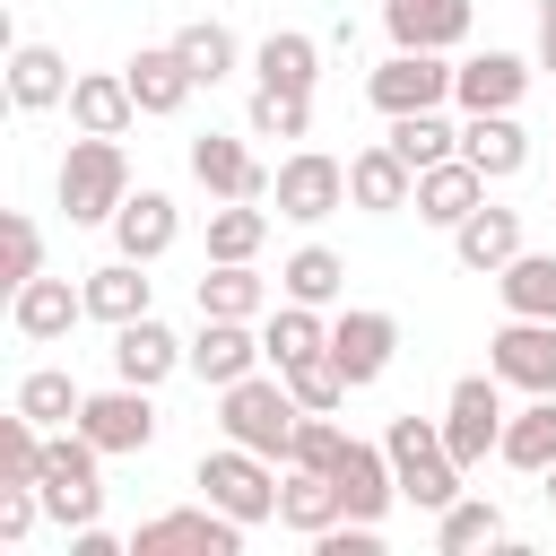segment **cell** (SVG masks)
I'll use <instances>...</instances> for the list:
<instances>
[{"label":"cell","instance_id":"cell-1","mask_svg":"<svg viewBox=\"0 0 556 556\" xmlns=\"http://www.w3.org/2000/svg\"><path fill=\"white\" fill-rule=\"evenodd\" d=\"M382 452H391V478H400V495L417 513H443L460 495V460L443 443V417H391L382 426Z\"/></svg>","mask_w":556,"mask_h":556},{"label":"cell","instance_id":"cell-2","mask_svg":"<svg viewBox=\"0 0 556 556\" xmlns=\"http://www.w3.org/2000/svg\"><path fill=\"white\" fill-rule=\"evenodd\" d=\"M122 200H130V156H122V139L78 130L70 156H61V208H70V226H113Z\"/></svg>","mask_w":556,"mask_h":556},{"label":"cell","instance_id":"cell-3","mask_svg":"<svg viewBox=\"0 0 556 556\" xmlns=\"http://www.w3.org/2000/svg\"><path fill=\"white\" fill-rule=\"evenodd\" d=\"M295 417H304V400L287 391V374H278V382H269V374H243V382L217 391V426H226V443H252V452H269V460H287Z\"/></svg>","mask_w":556,"mask_h":556},{"label":"cell","instance_id":"cell-4","mask_svg":"<svg viewBox=\"0 0 556 556\" xmlns=\"http://www.w3.org/2000/svg\"><path fill=\"white\" fill-rule=\"evenodd\" d=\"M96 460H104V452H96L78 426H70V434H43V478H35V486H43V513H52L61 530H87V521L104 513V478H96Z\"/></svg>","mask_w":556,"mask_h":556},{"label":"cell","instance_id":"cell-5","mask_svg":"<svg viewBox=\"0 0 556 556\" xmlns=\"http://www.w3.org/2000/svg\"><path fill=\"white\" fill-rule=\"evenodd\" d=\"M200 495H208L217 513H235L243 530H252V521H278V478H269V452H252V443L200 452Z\"/></svg>","mask_w":556,"mask_h":556},{"label":"cell","instance_id":"cell-6","mask_svg":"<svg viewBox=\"0 0 556 556\" xmlns=\"http://www.w3.org/2000/svg\"><path fill=\"white\" fill-rule=\"evenodd\" d=\"M504 417H513V408H504V382H495V374H460L452 400H443V443H452V460L478 469V460L504 443Z\"/></svg>","mask_w":556,"mask_h":556},{"label":"cell","instance_id":"cell-7","mask_svg":"<svg viewBox=\"0 0 556 556\" xmlns=\"http://www.w3.org/2000/svg\"><path fill=\"white\" fill-rule=\"evenodd\" d=\"M235 547H243V521L217 504H182L130 530V556H235Z\"/></svg>","mask_w":556,"mask_h":556},{"label":"cell","instance_id":"cell-8","mask_svg":"<svg viewBox=\"0 0 556 556\" xmlns=\"http://www.w3.org/2000/svg\"><path fill=\"white\" fill-rule=\"evenodd\" d=\"M269 200H278V217L321 226L330 208H348V165H339V156H321V148H295V156L269 174Z\"/></svg>","mask_w":556,"mask_h":556},{"label":"cell","instance_id":"cell-9","mask_svg":"<svg viewBox=\"0 0 556 556\" xmlns=\"http://www.w3.org/2000/svg\"><path fill=\"white\" fill-rule=\"evenodd\" d=\"M486 374H495L504 391H556V321L513 313V321L486 339Z\"/></svg>","mask_w":556,"mask_h":556},{"label":"cell","instance_id":"cell-10","mask_svg":"<svg viewBox=\"0 0 556 556\" xmlns=\"http://www.w3.org/2000/svg\"><path fill=\"white\" fill-rule=\"evenodd\" d=\"M365 96H374L382 122H391V113H434V104L452 96V61H443V52H391V61L365 78Z\"/></svg>","mask_w":556,"mask_h":556},{"label":"cell","instance_id":"cell-11","mask_svg":"<svg viewBox=\"0 0 556 556\" xmlns=\"http://www.w3.org/2000/svg\"><path fill=\"white\" fill-rule=\"evenodd\" d=\"M330 356H339V374L365 391V382L391 374V356H400V321H391L382 304H348V313L330 321Z\"/></svg>","mask_w":556,"mask_h":556},{"label":"cell","instance_id":"cell-12","mask_svg":"<svg viewBox=\"0 0 556 556\" xmlns=\"http://www.w3.org/2000/svg\"><path fill=\"white\" fill-rule=\"evenodd\" d=\"M191 182L208 200H269V165L235 139V130H200L191 139Z\"/></svg>","mask_w":556,"mask_h":556},{"label":"cell","instance_id":"cell-13","mask_svg":"<svg viewBox=\"0 0 556 556\" xmlns=\"http://www.w3.org/2000/svg\"><path fill=\"white\" fill-rule=\"evenodd\" d=\"M78 434H87L96 452H148V443H156V408H148L139 382H113V391H87Z\"/></svg>","mask_w":556,"mask_h":556},{"label":"cell","instance_id":"cell-14","mask_svg":"<svg viewBox=\"0 0 556 556\" xmlns=\"http://www.w3.org/2000/svg\"><path fill=\"white\" fill-rule=\"evenodd\" d=\"M269 348H261V330L252 321H226V313H200V339L182 348V365L208 382V391H226V382H243L252 365H261Z\"/></svg>","mask_w":556,"mask_h":556},{"label":"cell","instance_id":"cell-15","mask_svg":"<svg viewBox=\"0 0 556 556\" xmlns=\"http://www.w3.org/2000/svg\"><path fill=\"white\" fill-rule=\"evenodd\" d=\"M348 200H356L365 217L417 208V165H408L391 139H374V148H356V156H348Z\"/></svg>","mask_w":556,"mask_h":556},{"label":"cell","instance_id":"cell-16","mask_svg":"<svg viewBox=\"0 0 556 556\" xmlns=\"http://www.w3.org/2000/svg\"><path fill=\"white\" fill-rule=\"evenodd\" d=\"M521 96H530V61L521 52H469L452 70V104L460 113H513Z\"/></svg>","mask_w":556,"mask_h":556},{"label":"cell","instance_id":"cell-17","mask_svg":"<svg viewBox=\"0 0 556 556\" xmlns=\"http://www.w3.org/2000/svg\"><path fill=\"white\" fill-rule=\"evenodd\" d=\"M78 313H87V287H70V278H43V269H35L26 287H9V330L35 339V348H43V339H70Z\"/></svg>","mask_w":556,"mask_h":556},{"label":"cell","instance_id":"cell-18","mask_svg":"<svg viewBox=\"0 0 556 556\" xmlns=\"http://www.w3.org/2000/svg\"><path fill=\"white\" fill-rule=\"evenodd\" d=\"M330 486H339L348 521H382V513H391V495H400L391 452H382V443H356V434H348V452L330 460Z\"/></svg>","mask_w":556,"mask_h":556},{"label":"cell","instance_id":"cell-19","mask_svg":"<svg viewBox=\"0 0 556 556\" xmlns=\"http://www.w3.org/2000/svg\"><path fill=\"white\" fill-rule=\"evenodd\" d=\"M391 52H452L469 35V0H382Z\"/></svg>","mask_w":556,"mask_h":556},{"label":"cell","instance_id":"cell-20","mask_svg":"<svg viewBox=\"0 0 556 556\" xmlns=\"http://www.w3.org/2000/svg\"><path fill=\"white\" fill-rule=\"evenodd\" d=\"M182 348H191V339H174L156 313H139V321H122V330H113V374H122V382H139V391H156V382L182 365Z\"/></svg>","mask_w":556,"mask_h":556},{"label":"cell","instance_id":"cell-21","mask_svg":"<svg viewBox=\"0 0 556 556\" xmlns=\"http://www.w3.org/2000/svg\"><path fill=\"white\" fill-rule=\"evenodd\" d=\"M469 208H486V174H478L469 156H443V165H426V174H417V217H426V226H443V235H452Z\"/></svg>","mask_w":556,"mask_h":556},{"label":"cell","instance_id":"cell-22","mask_svg":"<svg viewBox=\"0 0 556 556\" xmlns=\"http://www.w3.org/2000/svg\"><path fill=\"white\" fill-rule=\"evenodd\" d=\"M174 235H182V217H174L165 191H130V200L113 208V252H122V261H165Z\"/></svg>","mask_w":556,"mask_h":556},{"label":"cell","instance_id":"cell-23","mask_svg":"<svg viewBox=\"0 0 556 556\" xmlns=\"http://www.w3.org/2000/svg\"><path fill=\"white\" fill-rule=\"evenodd\" d=\"M122 78H130L139 113H182V104H191V87H200V78H191V61H182L174 43H139Z\"/></svg>","mask_w":556,"mask_h":556},{"label":"cell","instance_id":"cell-24","mask_svg":"<svg viewBox=\"0 0 556 556\" xmlns=\"http://www.w3.org/2000/svg\"><path fill=\"white\" fill-rule=\"evenodd\" d=\"M70 122H78V130H96V139H122V130L139 122L130 78H122V70H87V78H70Z\"/></svg>","mask_w":556,"mask_h":556},{"label":"cell","instance_id":"cell-25","mask_svg":"<svg viewBox=\"0 0 556 556\" xmlns=\"http://www.w3.org/2000/svg\"><path fill=\"white\" fill-rule=\"evenodd\" d=\"M460 156H469L486 182H513V174L530 165V130H521L513 113H469V122H460Z\"/></svg>","mask_w":556,"mask_h":556},{"label":"cell","instance_id":"cell-26","mask_svg":"<svg viewBox=\"0 0 556 556\" xmlns=\"http://www.w3.org/2000/svg\"><path fill=\"white\" fill-rule=\"evenodd\" d=\"M452 252H460V269L495 278V269L521 252V208H469V217L452 226Z\"/></svg>","mask_w":556,"mask_h":556},{"label":"cell","instance_id":"cell-27","mask_svg":"<svg viewBox=\"0 0 556 556\" xmlns=\"http://www.w3.org/2000/svg\"><path fill=\"white\" fill-rule=\"evenodd\" d=\"M9 104H17V113L70 104V61H61L52 43H9Z\"/></svg>","mask_w":556,"mask_h":556},{"label":"cell","instance_id":"cell-28","mask_svg":"<svg viewBox=\"0 0 556 556\" xmlns=\"http://www.w3.org/2000/svg\"><path fill=\"white\" fill-rule=\"evenodd\" d=\"M495 460H513V469H556V391H530V408H513L504 417V443H495Z\"/></svg>","mask_w":556,"mask_h":556},{"label":"cell","instance_id":"cell-29","mask_svg":"<svg viewBox=\"0 0 556 556\" xmlns=\"http://www.w3.org/2000/svg\"><path fill=\"white\" fill-rule=\"evenodd\" d=\"M252 70H261V87H278V96H313V78H321V43L295 35V26H278V35H261Z\"/></svg>","mask_w":556,"mask_h":556},{"label":"cell","instance_id":"cell-30","mask_svg":"<svg viewBox=\"0 0 556 556\" xmlns=\"http://www.w3.org/2000/svg\"><path fill=\"white\" fill-rule=\"evenodd\" d=\"M200 313L261 321V313H269V278H261L252 261H208V269H200Z\"/></svg>","mask_w":556,"mask_h":556},{"label":"cell","instance_id":"cell-31","mask_svg":"<svg viewBox=\"0 0 556 556\" xmlns=\"http://www.w3.org/2000/svg\"><path fill=\"white\" fill-rule=\"evenodd\" d=\"M278 521H287V530H304V539H321L330 521H348V504H339L330 469H287V486H278Z\"/></svg>","mask_w":556,"mask_h":556},{"label":"cell","instance_id":"cell-32","mask_svg":"<svg viewBox=\"0 0 556 556\" xmlns=\"http://www.w3.org/2000/svg\"><path fill=\"white\" fill-rule=\"evenodd\" d=\"M495 295H504V313L556 321V252H513V261L495 269Z\"/></svg>","mask_w":556,"mask_h":556},{"label":"cell","instance_id":"cell-33","mask_svg":"<svg viewBox=\"0 0 556 556\" xmlns=\"http://www.w3.org/2000/svg\"><path fill=\"white\" fill-rule=\"evenodd\" d=\"M139 269H148V261H122V252H113L104 269H87V313L113 321V330L139 321V313H148V278H139Z\"/></svg>","mask_w":556,"mask_h":556},{"label":"cell","instance_id":"cell-34","mask_svg":"<svg viewBox=\"0 0 556 556\" xmlns=\"http://www.w3.org/2000/svg\"><path fill=\"white\" fill-rule=\"evenodd\" d=\"M504 539V513L486 504V495H452L443 513H434V547L443 556H469V547H495Z\"/></svg>","mask_w":556,"mask_h":556},{"label":"cell","instance_id":"cell-35","mask_svg":"<svg viewBox=\"0 0 556 556\" xmlns=\"http://www.w3.org/2000/svg\"><path fill=\"white\" fill-rule=\"evenodd\" d=\"M382 139H391L417 174H426V165H443V156H460V130L443 122V104H434V113H391V130H382Z\"/></svg>","mask_w":556,"mask_h":556},{"label":"cell","instance_id":"cell-36","mask_svg":"<svg viewBox=\"0 0 556 556\" xmlns=\"http://www.w3.org/2000/svg\"><path fill=\"white\" fill-rule=\"evenodd\" d=\"M261 243H269V208H252V200L208 208V261H252Z\"/></svg>","mask_w":556,"mask_h":556},{"label":"cell","instance_id":"cell-37","mask_svg":"<svg viewBox=\"0 0 556 556\" xmlns=\"http://www.w3.org/2000/svg\"><path fill=\"white\" fill-rule=\"evenodd\" d=\"M261 348H269V365H295V356H313V348H330V330H321V304H278L269 321H261Z\"/></svg>","mask_w":556,"mask_h":556},{"label":"cell","instance_id":"cell-38","mask_svg":"<svg viewBox=\"0 0 556 556\" xmlns=\"http://www.w3.org/2000/svg\"><path fill=\"white\" fill-rule=\"evenodd\" d=\"M278 287H287L295 304H330V295L348 287V261H339L330 243H304V252H287V269H278Z\"/></svg>","mask_w":556,"mask_h":556},{"label":"cell","instance_id":"cell-39","mask_svg":"<svg viewBox=\"0 0 556 556\" xmlns=\"http://www.w3.org/2000/svg\"><path fill=\"white\" fill-rule=\"evenodd\" d=\"M17 408L35 417V426H78V408H87V391L61 374V365H35L26 382H17Z\"/></svg>","mask_w":556,"mask_h":556},{"label":"cell","instance_id":"cell-40","mask_svg":"<svg viewBox=\"0 0 556 556\" xmlns=\"http://www.w3.org/2000/svg\"><path fill=\"white\" fill-rule=\"evenodd\" d=\"M174 52L191 61V78H200V87L235 78V35H226L217 17H191V26H174Z\"/></svg>","mask_w":556,"mask_h":556},{"label":"cell","instance_id":"cell-41","mask_svg":"<svg viewBox=\"0 0 556 556\" xmlns=\"http://www.w3.org/2000/svg\"><path fill=\"white\" fill-rule=\"evenodd\" d=\"M278 374H287V391H295L304 408H339V400L356 391V382L339 374V356H330V348H313V356H295V365H278Z\"/></svg>","mask_w":556,"mask_h":556},{"label":"cell","instance_id":"cell-42","mask_svg":"<svg viewBox=\"0 0 556 556\" xmlns=\"http://www.w3.org/2000/svg\"><path fill=\"white\" fill-rule=\"evenodd\" d=\"M243 130H252V139H304V130H313V96H278V87H261L252 113H243Z\"/></svg>","mask_w":556,"mask_h":556},{"label":"cell","instance_id":"cell-43","mask_svg":"<svg viewBox=\"0 0 556 556\" xmlns=\"http://www.w3.org/2000/svg\"><path fill=\"white\" fill-rule=\"evenodd\" d=\"M339 452H348V426L330 408H304L295 417V443H287V469H330Z\"/></svg>","mask_w":556,"mask_h":556},{"label":"cell","instance_id":"cell-44","mask_svg":"<svg viewBox=\"0 0 556 556\" xmlns=\"http://www.w3.org/2000/svg\"><path fill=\"white\" fill-rule=\"evenodd\" d=\"M43 434L52 426H35L26 408H9L0 417V478H43Z\"/></svg>","mask_w":556,"mask_h":556},{"label":"cell","instance_id":"cell-45","mask_svg":"<svg viewBox=\"0 0 556 556\" xmlns=\"http://www.w3.org/2000/svg\"><path fill=\"white\" fill-rule=\"evenodd\" d=\"M0 252H9V287H26L35 269H43V235H35V217H0Z\"/></svg>","mask_w":556,"mask_h":556},{"label":"cell","instance_id":"cell-46","mask_svg":"<svg viewBox=\"0 0 556 556\" xmlns=\"http://www.w3.org/2000/svg\"><path fill=\"white\" fill-rule=\"evenodd\" d=\"M313 547H321V556H374V547H382V521H330Z\"/></svg>","mask_w":556,"mask_h":556},{"label":"cell","instance_id":"cell-47","mask_svg":"<svg viewBox=\"0 0 556 556\" xmlns=\"http://www.w3.org/2000/svg\"><path fill=\"white\" fill-rule=\"evenodd\" d=\"M78 556H122V539H113V530H96V521H87V530H78Z\"/></svg>","mask_w":556,"mask_h":556},{"label":"cell","instance_id":"cell-48","mask_svg":"<svg viewBox=\"0 0 556 556\" xmlns=\"http://www.w3.org/2000/svg\"><path fill=\"white\" fill-rule=\"evenodd\" d=\"M539 70H556V17L539 26Z\"/></svg>","mask_w":556,"mask_h":556},{"label":"cell","instance_id":"cell-49","mask_svg":"<svg viewBox=\"0 0 556 556\" xmlns=\"http://www.w3.org/2000/svg\"><path fill=\"white\" fill-rule=\"evenodd\" d=\"M539 486H547V504H556V469H539Z\"/></svg>","mask_w":556,"mask_h":556},{"label":"cell","instance_id":"cell-50","mask_svg":"<svg viewBox=\"0 0 556 556\" xmlns=\"http://www.w3.org/2000/svg\"><path fill=\"white\" fill-rule=\"evenodd\" d=\"M547 17H556V0H539V26H547Z\"/></svg>","mask_w":556,"mask_h":556}]
</instances>
